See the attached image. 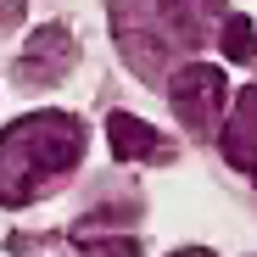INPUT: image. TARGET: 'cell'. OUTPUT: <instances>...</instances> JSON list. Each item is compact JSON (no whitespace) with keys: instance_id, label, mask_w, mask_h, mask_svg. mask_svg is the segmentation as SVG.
<instances>
[{"instance_id":"cell-10","label":"cell","mask_w":257,"mask_h":257,"mask_svg":"<svg viewBox=\"0 0 257 257\" xmlns=\"http://www.w3.org/2000/svg\"><path fill=\"white\" fill-rule=\"evenodd\" d=\"M174 257H218V251H207V246H185V251H174Z\"/></svg>"},{"instance_id":"cell-2","label":"cell","mask_w":257,"mask_h":257,"mask_svg":"<svg viewBox=\"0 0 257 257\" xmlns=\"http://www.w3.org/2000/svg\"><path fill=\"white\" fill-rule=\"evenodd\" d=\"M224 95H229V78L212 67V62H190L174 73L168 84V101H174V117L190 128V135H212L224 117Z\"/></svg>"},{"instance_id":"cell-8","label":"cell","mask_w":257,"mask_h":257,"mask_svg":"<svg viewBox=\"0 0 257 257\" xmlns=\"http://www.w3.org/2000/svg\"><path fill=\"white\" fill-rule=\"evenodd\" d=\"M218 34H224V56H229V62H251V56H257V45H251V23H246V17H229Z\"/></svg>"},{"instance_id":"cell-3","label":"cell","mask_w":257,"mask_h":257,"mask_svg":"<svg viewBox=\"0 0 257 257\" xmlns=\"http://www.w3.org/2000/svg\"><path fill=\"white\" fill-rule=\"evenodd\" d=\"M78 62V39L62 28V23H45V28H34V39L23 45L17 56V84H62Z\"/></svg>"},{"instance_id":"cell-4","label":"cell","mask_w":257,"mask_h":257,"mask_svg":"<svg viewBox=\"0 0 257 257\" xmlns=\"http://www.w3.org/2000/svg\"><path fill=\"white\" fill-rule=\"evenodd\" d=\"M12 251L17 257H140L135 240H123V235H90V229H73V235H17Z\"/></svg>"},{"instance_id":"cell-6","label":"cell","mask_w":257,"mask_h":257,"mask_svg":"<svg viewBox=\"0 0 257 257\" xmlns=\"http://www.w3.org/2000/svg\"><path fill=\"white\" fill-rule=\"evenodd\" d=\"M106 140H112V157L117 162H168L174 157V140L157 135V128L135 112H112L106 117Z\"/></svg>"},{"instance_id":"cell-5","label":"cell","mask_w":257,"mask_h":257,"mask_svg":"<svg viewBox=\"0 0 257 257\" xmlns=\"http://www.w3.org/2000/svg\"><path fill=\"white\" fill-rule=\"evenodd\" d=\"M218 17H224V0H157V23L174 51H201L218 34Z\"/></svg>"},{"instance_id":"cell-7","label":"cell","mask_w":257,"mask_h":257,"mask_svg":"<svg viewBox=\"0 0 257 257\" xmlns=\"http://www.w3.org/2000/svg\"><path fill=\"white\" fill-rule=\"evenodd\" d=\"M224 162L235 168V174H257V84H246V90L235 95V112L224 123Z\"/></svg>"},{"instance_id":"cell-9","label":"cell","mask_w":257,"mask_h":257,"mask_svg":"<svg viewBox=\"0 0 257 257\" xmlns=\"http://www.w3.org/2000/svg\"><path fill=\"white\" fill-rule=\"evenodd\" d=\"M12 23H23V0H0V34H6Z\"/></svg>"},{"instance_id":"cell-1","label":"cell","mask_w":257,"mask_h":257,"mask_svg":"<svg viewBox=\"0 0 257 257\" xmlns=\"http://www.w3.org/2000/svg\"><path fill=\"white\" fill-rule=\"evenodd\" d=\"M90 151V128L73 112H28L0 128V207L51 196Z\"/></svg>"}]
</instances>
